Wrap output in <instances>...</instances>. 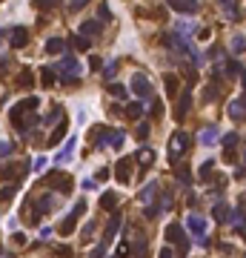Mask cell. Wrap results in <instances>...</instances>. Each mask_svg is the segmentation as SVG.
<instances>
[{"mask_svg":"<svg viewBox=\"0 0 246 258\" xmlns=\"http://www.w3.org/2000/svg\"><path fill=\"white\" fill-rule=\"evenodd\" d=\"M166 241L177 244V256H175V258H186V256H189V250H192V244H189L186 233H183V227H180V224H175V221L166 227Z\"/></svg>","mask_w":246,"mask_h":258,"instance_id":"1","label":"cell"},{"mask_svg":"<svg viewBox=\"0 0 246 258\" xmlns=\"http://www.w3.org/2000/svg\"><path fill=\"white\" fill-rule=\"evenodd\" d=\"M43 184L52 189H58V192H63V195H69L72 187H75V181H72L69 172H63V169H52L46 178H43Z\"/></svg>","mask_w":246,"mask_h":258,"instance_id":"2","label":"cell"},{"mask_svg":"<svg viewBox=\"0 0 246 258\" xmlns=\"http://www.w3.org/2000/svg\"><path fill=\"white\" fill-rule=\"evenodd\" d=\"M189 146H192V138H189L186 132L177 129L175 135L169 138V161H180V158L189 152Z\"/></svg>","mask_w":246,"mask_h":258,"instance_id":"3","label":"cell"},{"mask_svg":"<svg viewBox=\"0 0 246 258\" xmlns=\"http://www.w3.org/2000/svg\"><path fill=\"white\" fill-rule=\"evenodd\" d=\"M83 212H86V201H78V204H75V210H72L69 215L63 218V224L58 227V233L60 235H72V233H75V227H78V218H81Z\"/></svg>","mask_w":246,"mask_h":258,"instance_id":"4","label":"cell"},{"mask_svg":"<svg viewBox=\"0 0 246 258\" xmlns=\"http://www.w3.org/2000/svg\"><path fill=\"white\" fill-rule=\"evenodd\" d=\"M55 72H60L63 81H78V78H81V63H78L75 58H63Z\"/></svg>","mask_w":246,"mask_h":258,"instance_id":"5","label":"cell"},{"mask_svg":"<svg viewBox=\"0 0 246 258\" xmlns=\"http://www.w3.org/2000/svg\"><path fill=\"white\" fill-rule=\"evenodd\" d=\"M29 172V161H20V164H6L0 166V178L3 181H17V178H23Z\"/></svg>","mask_w":246,"mask_h":258,"instance_id":"6","label":"cell"},{"mask_svg":"<svg viewBox=\"0 0 246 258\" xmlns=\"http://www.w3.org/2000/svg\"><path fill=\"white\" fill-rule=\"evenodd\" d=\"M132 89H135V95H138L141 101H149V98H152V83H149V78H146L143 72H138V75L132 78Z\"/></svg>","mask_w":246,"mask_h":258,"instance_id":"7","label":"cell"},{"mask_svg":"<svg viewBox=\"0 0 246 258\" xmlns=\"http://www.w3.org/2000/svg\"><path fill=\"white\" fill-rule=\"evenodd\" d=\"M66 132H69V121H66V118H60L58 124H55V129H52V132H49V146H58L60 141H63V138H66Z\"/></svg>","mask_w":246,"mask_h":258,"instance_id":"8","label":"cell"},{"mask_svg":"<svg viewBox=\"0 0 246 258\" xmlns=\"http://www.w3.org/2000/svg\"><path fill=\"white\" fill-rule=\"evenodd\" d=\"M9 43H12V49H23L29 43V32H26L23 26H14L12 32H9Z\"/></svg>","mask_w":246,"mask_h":258,"instance_id":"9","label":"cell"},{"mask_svg":"<svg viewBox=\"0 0 246 258\" xmlns=\"http://www.w3.org/2000/svg\"><path fill=\"white\" fill-rule=\"evenodd\" d=\"M46 212H52V195H43V198L35 201V212H32V221H40Z\"/></svg>","mask_w":246,"mask_h":258,"instance_id":"10","label":"cell"},{"mask_svg":"<svg viewBox=\"0 0 246 258\" xmlns=\"http://www.w3.org/2000/svg\"><path fill=\"white\" fill-rule=\"evenodd\" d=\"M117 227H120V210L112 212V218H109V224H106V233H103V238H100V244H109V241L115 238Z\"/></svg>","mask_w":246,"mask_h":258,"instance_id":"11","label":"cell"},{"mask_svg":"<svg viewBox=\"0 0 246 258\" xmlns=\"http://www.w3.org/2000/svg\"><path fill=\"white\" fill-rule=\"evenodd\" d=\"M189 106H192V95L183 92L180 98H177V104H175V121H183V118H186Z\"/></svg>","mask_w":246,"mask_h":258,"instance_id":"12","label":"cell"},{"mask_svg":"<svg viewBox=\"0 0 246 258\" xmlns=\"http://www.w3.org/2000/svg\"><path fill=\"white\" fill-rule=\"evenodd\" d=\"M115 175H117L120 184H126V181H129V178H132V158H120V161H117Z\"/></svg>","mask_w":246,"mask_h":258,"instance_id":"13","label":"cell"},{"mask_svg":"<svg viewBox=\"0 0 246 258\" xmlns=\"http://www.w3.org/2000/svg\"><path fill=\"white\" fill-rule=\"evenodd\" d=\"M226 112H229V118H235V121H246V101H244V98L232 101Z\"/></svg>","mask_w":246,"mask_h":258,"instance_id":"14","label":"cell"},{"mask_svg":"<svg viewBox=\"0 0 246 258\" xmlns=\"http://www.w3.org/2000/svg\"><path fill=\"white\" fill-rule=\"evenodd\" d=\"M169 6H172L175 12H180V14H195L198 12V3H195V0H172Z\"/></svg>","mask_w":246,"mask_h":258,"instance_id":"15","label":"cell"},{"mask_svg":"<svg viewBox=\"0 0 246 258\" xmlns=\"http://www.w3.org/2000/svg\"><path fill=\"white\" fill-rule=\"evenodd\" d=\"M186 227H189V230H192L195 235H198L200 241H206V238H203V230H206V221H203L200 215H189V218H186Z\"/></svg>","mask_w":246,"mask_h":258,"instance_id":"16","label":"cell"},{"mask_svg":"<svg viewBox=\"0 0 246 258\" xmlns=\"http://www.w3.org/2000/svg\"><path fill=\"white\" fill-rule=\"evenodd\" d=\"M198 138H200V143H203V146H212V143H218V127H215V124H212V127H203Z\"/></svg>","mask_w":246,"mask_h":258,"instance_id":"17","label":"cell"},{"mask_svg":"<svg viewBox=\"0 0 246 258\" xmlns=\"http://www.w3.org/2000/svg\"><path fill=\"white\" fill-rule=\"evenodd\" d=\"M106 143H109L112 149H120V146L126 143V132H120V129H109V135H106Z\"/></svg>","mask_w":246,"mask_h":258,"instance_id":"18","label":"cell"},{"mask_svg":"<svg viewBox=\"0 0 246 258\" xmlns=\"http://www.w3.org/2000/svg\"><path fill=\"white\" fill-rule=\"evenodd\" d=\"M100 20H83L81 23V37H92V35H100Z\"/></svg>","mask_w":246,"mask_h":258,"instance_id":"19","label":"cell"},{"mask_svg":"<svg viewBox=\"0 0 246 258\" xmlns=\"http://www.w3.org/2000/svg\"><path fill=\"white\" fill-rule=\"evenodd\" d=\"M49 52V55H60L63 49H66V40H60V37H49L46 40V46H43Z\"/></svg>","mask_w":246,"mask_h":258,"instance_id":"20","label":"cell"},{"mask_svg":"<svg viewBox=\"0 0 246 258\" xmlns=\"http://www.w3.org/2000/svg\"><path fill=\"white\" fill-rule=\"evenodd\" d=\"M155 195H158V184L152 181V184H146V187H143V192H141V201L146 204V207H152V198H155Z\"/></svg>","mask_w":246,"mask_h":258,"instance_id":"21","label":"cell"},{"mask_svg":"<svg viewBox=\"0 0 246 258\" xmlns=\"http://www.w3.org/2000/svg\"><path fill=\"white\" fill-rule=\"evenodd\" d=\"M229 215H232V212H229V207H223V204H215V210H212V218H215L218 224L229 221Z\"/></svg>","mask_w":246,"mask_h":258,"instance_id":"22","label":"cell"},{"mask_svg":"<svg viewBox=\"0 0 246 258\" xmlns=\"http://www.w3.org/2000/svg\"><path fill=\"white\" fill-rule=\"evenodd\" d=\"M135 161H141V169H146V166H149V164L155 161V152H152V149H138Z\"/></svg>","mask_w":246,"mask_h":258,"instance_id":"23","label":"cell"},{"mask_svg":"<svg viewBox=\"0 0 246 258\" xmlns=\"http://www.w3.org/2000/svg\"><path fill=\"white\" fill-rule=\"evenodd\" d=\"M175 175H177V181H180V184H192V172H189V166H183V164H177L175 166Z\"/></svg>","mask_w":246,"mask_h":258,"instance_id":"24","label":"cell"},{"mask_svg":"<svg viewBox=\"0 0 246 258\" xmlns=\"http://www.w3.org/2000/svg\"><path fill=\"white\" fill-rule=\"evenodd\" d=\"M238 141H241V138H238V132H226V135L221 138V143L226 146V152H232L235 146H238Z\"/></svg>","mask_w":246,"mask_h":258,"instance_id":"25","label":"cell"},{"mask_svg":"<svg viewBox=\"0 0 246 258\" xmlns=\"http://www.w3.org/2000/svg\"><path fill=\"white\" fill-rule=\"evenodd\" d=\"M72 152H75V138H69V143L60 149V155H58V161H55V164H63V161H69Z\"/></svg>","mask_w":246,"mask_h":258,"instance_id":"26","label":"cell"},{"mask_svg":"<svg viewBox=\"0 0 246 258\" xmlns=\"http://www.w3.org/2000/svg\"><path fill=\"white\" fill-rule=\"evenodd\" d=\"M115 204H117V195H115V192H103V195H100V210H112Z\"/></svg>","mask_w":246,"mask_h":258,"instance_id":"27","label":"cell"},{"mask_svg":"<svg viewBox=\"0 0 246 258\" xmlns=\"http://www.w3.org/2000/svg\"><path fill=\"white\" fill-rule=\"evenodd\" d=\"M232 52H235V55H244V52H246V37L244 35H235L232 37Z\"/></svg>","mask_w":246,"mask_h":258,"instance_id":"28","label":"cell"},{"mask_svg":"<svg viewBox=\"0 0 246 258\" xmlns=\"http://www.w3.org/2000/svg\"><path fill=\"white\" fill-rule=\"evenodd\" d=\"M177 89H180V81L175 75H166V95H177Z\"/></svg>","mask_w":246,"mask_h":258,"instance_id":"29","label":"cell"},{"mask_svg":"<svg viewBox=\"0 0 246 258\" xmlns=\"http://www.w3.org/2000/svg\"><path fill=\"white\" fill-rule=\"evenodd\" d=\"M40 81H43V86H52V83L58 81V75H55V69H40Z\"/></svg>","mask_w":246,"mask_h":258,"instance_id":"30","label":"cell"},{"mask_svg":"<svg viewBox=\"0 0 246 258\" xmlns=\"http://www.w3.org/2000/svg\"><path fill=\"white\" fill-rule=\"evenodd\" d=\"M221 9H223V14H226V17H241V9H238L235 3H229V0H226V3H221Z\"/></svg>","mask_w":246,"mask_h":258,"instance_id":"31","label":"cell"},{"mask_svg":"<svg viewBox=\"0 0 246 258\" xmlns=\"http://www.w3.org/2000/svg\"><path fill=\"white\" fill-rule=\"evenodd\" d=\"M17 83H20V86H26V89H29V86H32V83H35V75H32V72H29V69H23V75H20V78H17Z\"/></svg>","mask_w":246,"mask_h":258,"instance_id":"32","label":"cell"},{"mask_svg":"<svg viewBox=\"0 0 246 258\" xmlns=\"http://www.w3.org/2000/svg\"><path fill=\"white\" fill-rule=\"evenodd\" d=\"M109 92L115 95L117 101H123V98H126V86H120V83H112V86H109Z\"/></svg>","mask_w":246,"mask_h":258,"instance_id":"33","label":"cell"},{"mask_svg":"<svg viewBox=\"0 0 246 258\" xmlns=\"http://www.w3.org/2000/svg\"><path fill=\"white\" fill-rule=\"evenodd\" d=\"M203 101H206V104H209V101H218V86H215V83L203 89Z\"/></svg>","mask_w":246,"mask_h":258,"instance_id":"34","label":"cell"},{"mask_svg":"<svg viewBox=\"0 0 246 258\" xmlns=\"http://www.w3.org/2000/svg\"><path fill=\"white\" fill-rule=\"evenodd\" d=\"M126 115H129V118H141L143 115V104H129V106H126Z\"/></svg>","mask_w":246,"mask_h":258,"instance_id":"35","label":"cell"},{"mask_svg":"<svg viewBox=\"0 0 246 258\" xmlns=\"http://www.w3.org/2000/svg\"><path fill=\"white\" fill-rule=\"evenodd\" d=\"M72 46H78L81 52H86V49H89V37H81V35L72 37Z\"/></svg>","mask_w":246,"mask_h":258,"instance_id":"36","label":"cell"},{"mask_svg":"<svg viewBox=\"0 0 246 258\" xmlns=\"http://www.w3.org/2000/svg\"><path fill=\"white\" fill-rule=\"evenodd\" d=\"M12 152H14V143L3 138V141H0V158H3V155H12Z\"/></svg>","mask_w":246,"mask_h":258,"instance_id":"37","label":"cell"},{"mask_svg":"<svg viewBox=\"0 0 246 258\" xmlns=\"http://www.w3.org/2000/svg\"><path fill=\"white\" fill-rule=\"evenodd\" d=\"M212 169H215V161H212V158L209 161H203V166H200V178H209Z\"/></svg>","mask_w":246,"mask_h":258,"instance_id":"38","label":"cell"},{"mask_svg":"<svg viewBox=\"0 0 246 258\" xmlns=\"http://www.w3.org/2000/svg\"><path fill=\"white\" fill-rule=\"evenodd\" d=\"M14 189H17V187H3V189H0V201H12Z\"/></svg>","mask_w":246,"mask_h":258,"instance_id":"39","label":"cell"},{"mask_svg":"<svg viewBox=\"0 0 246 258\" xmlns=\"http://www.w3.org/2000/svg\"><path fill=\"white\" fill-rule=\"evenodd\" d=\"M89 258H106V244H97L92 250V256H89Z\"/></svg>","mask_w":246,"mask_h":258,"instance_id":"40","label":"cell"},{"mask_svg":"<svg viewBox=\"0 0 246 258\" xmlns=\"http://www.w3.org/2000/svg\"><path fill=\"white\" fill-rule=\"evenodd\" d=\"M83 6H86V0H72V3H69V9H72V12H81Z\"/></svg>","mask_w":246,"mask_h":258,"instance_id":"41","label":"cell"},{"mask_svg":"<svg viewBox=\"0 0 246 258\" xmlns=\"http://www.w3.org/2000/svg\"><path fill=\"white\" fill-rule=\"evenodd\" d=\"M126 253H129V244H126V241H123V244L117 247V253H115V258H123V256H126Z\"/></svg>","mask_w":246,"mask_h":258,"instance_id":"42","label":"cell"},{"mask_svg":"<svg viewBox=\"0 0 246 258\" xmlns=\"http://www.w3.org/2000/svg\"><path fill=\"white\" fill-rule=\"evenodd\" d=\"M115 72H117V63H109L106 72H103V78H115Z\"/></svg>","mask_w":246,"mask_h":258,"instance_id":"43","label":"cell"},{"mask_svg":"<svg viewBox=\"0 0 246 258\" xmlns=\"http://www.w3.org/2000/svg\"><path fill=\"white\" fill-rule=\"evenodd\" d=\"M23 109H29V112H32V109H37V98H29V101H23Z\"/></svg>","mask_w":246,"mask_h":258,"instance_id":"44","label":"cell"},{"mask_svg":"<svg viewBox=\"0 0 246 258\" xmlns=\"http://www.w3.org/2000/svg\"><path fill=\"white\" fill-rule=\"evenodd\" d=\"M92 233H94V224H86V233H83V241H92Z\"/></svg>","mask_w":246,"mask_h":258,"instance_id":"45","label":"cell"},{"mask_svg":"<svg viewBox=\"0 0 246 258\" xmlns=\"http://www.w3.org/2000/svg\"><path fill=\"white\" fill-rule=\"evenodd\" d=\"M146 135H149V124H141L138 127V138H146Z\"/></svg>","mask_w":246,"mask_h":258,"instance_id":"46","label":"cell"},{"mask_svg":"<svg viewBox=\"0 0 246 258\" xmlns=\"http://www.w3.org/2000/svg\"><path fill=\"white\" fill-rule=\"evenodd\" d=\"M72 253H69V247H58V258H69Z\"/></svg>","mask_w":246,"mask_h":258,"instance_id":"47","label":"cell"},{"mask_svg":"<svg viewBox=\"0 0 246 258\" xmlns=\"http://www.w3.org/2000/svg\"><path fill=\"white\" fill-rule=\"evenodd\" d=\"M238 210H241V212H244V215H246V192H244V195H241V201H238Z\"/></svg>","mask_w":246,"mask_h":258,"instance_id":"48","label":"cell"},{"mask_svg":"<svg viewBox=\"0 0 246 258\" xmlns=\"http://www.w3.org/2000/svg\"><path fill=\"white\" fill-rule=\"evenodd\" d=\"M198 35H200V40H209V37H212V29H200Z\"/></svg>","mask_w":246,"mask_h":258,"instance_id":"49","label":"cell"},{"mask_svg":"<svg viewBox=\"0 0 246 258\" xmlns=\"http://www.w3.org/2000/svg\"><path fill=\"white\" fill-rule=\"evenodd\" d=\"M32 166H35L37 172H40V169H43V166H46V158H37V161H35V164H32Z\"/></svg>","mask_w":246,"mask_h":258,"instance_id":"50","label":"cell"},{"mask_svg":"<svg viewBox=\"0 0 246 258\" xmlns=\"http://www.w3.org/2000/svg\"><path fill=\"white\" fill-rule=\"evenodd\" d=\"M94 178H97V181H106V178H109V169H97V175Z\"/></svg>","mask_w":246,"mask_h":258,"instance_id":"51","label":"cell"},{"mask_svg":"<svg viewBox=\"0 0 246 258\" xmlns=\"http://www.w3.org/2000/svg\"><path fill=\"white\" fill-rule=\"evenodd\" d=\"M155 215H158V207H155V204L152 207H146V218H155Z\"/></svg>","mask_w":246,"mask_h":258,"instance_id":"52","label":"cell"},{"mask_svg":"<svg viewBox=\"0 0 246 258\" xmlns=\"http://www.w3.org/2000/svg\"><path fill=\"white\" fill-rule=\"evenodd\" d=\"M158 258H175V253H172V250H166V247H164V250H161V256H158Z\"/></svg>","mask_w":246,"mask_h":258,"instance_id":"53","label":"cell"},{"mask_svg":"<svg viewBox=\"0 0 246 258\" xmlns=\"http://www.w3.org/2000/svg\"><path fill=\"white\" fill-rule=\"evenodd\" d=\"M241 81H244V101H246V69L241 72Z\"/></svg>","mask_w":246,"mask_h":258,"instance_id":"54","label":"cell"},{"mask_svg":"<svg viewBox=\"0 0 246 258\" xmlns=\"http://www.w3.org/2000/svg\"><path fill=\"white\" fill-rule=\"evenodd\" d=\"M0 37H3V32H0Z\"/></svg>","mask_w":246,"mask_h":258,"instance_id":"55","label":"cell"},{"mask_svg":"<svg viewBox=\"0 0 246 258\" xmlns=\"http://www.w3.org/2000/svg\"><path fill=\"white\" fill-rule=\"evenodd\" d=\"M244 161H246V155H244Z\"/></svg>","mask_w":246,"mask_h":258,"instance_id":"56","label":"cell"},{"mask_svg":"<svg viewBox=\"0 0 246 258\" xmlns=\"http://www.w3.org/2000/svg\"><path fill=\"white\" fill-rule=\"evenodd\" d=\"M244 258H246V256H244Z\"/></svg>","mask_w":246,"mask_h":258,"instance_id":"57","label":"cell"}]
</instances>
